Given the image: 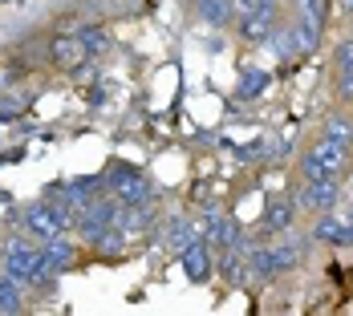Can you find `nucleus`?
I'll list each match as a JSON object with an SVG mask.
<instances>
[{"label": "nucleus", "instance_id": "f257e3e1", "mask_svg": "<svg viewBox=\"0 0 353 316\" xmlns=\"http://www.w3.org/2000/svg\"><path fill=\"white\" fill-rule=\"evenodd\" d=\"M4 276H12L17 284H45L49 280V268L41 260V247H33L21 235H12L4 244Z\"/></svg>", "mask_w": 353, "mask_h": 316}, {"label": "nucleus", "instance_id": "f03ea898", "mask_svg": "<svg viewBox=\"0 0 353 316\" xmlns=\"http://www.w3.org/2000/svg\"><path fill=\"white\" fill-rule=\"evenodd\" d=\"M106 182H110V191L118 195L122 207H126V203L134 207V203H146V199H150V182H146V175L134 171V167H114Z\"/></svg>", "mask_w": 353, "mask_h": 316}, {"label": "nucleus", "instance_id": "7ed1b4c3", "mask_svg": "<svg viewBox=\"0 0 353 316\" xmlns=\"http://www.w3.org/2000/svg\"><path fill=\"white\" fill-rule=\"evenodd\" d=\"M272 25H276V0H260L252 12H244V17H240V33H244V41H252V45L268 41Z\"/></svg>", "mask_w": 353, "mask_h": 316}, {"label": "nucleus", "instance_id": "20e7f679", "mask_svg": "<svg viewBox=\"0 0 353 316\" xmlns=\"http://www.w3.org/2000/svg\"><path fill=\"white\" fill-rule=\"evenodd\" d=\"M49 57H53L57 70H81V65L90 61V53H85V45H81V36L77 33L53 36V41H49Z\"/></svg>", "mask_w": 353, "mask_h": 316}, {"label": "nucleus", "instance_id": "39448f33", "mask_svg": "<svg viewBox=\"0 0 353 316\" xmlns=\"http://www.w3.org/2000/svg\"><path fill=\"white\" fill-rule=\"evenodd\" d=\"M25 227H29V235H37L41 244L53 240V235H65V223H61V215H57L53 203H37V207L25 211Z\"/></svg>", "mask_w": 353, "mask_h": 316}, {"label": "nucleus", "instance_id": "423d86ee", "mask_svg": "<svg viewBox=\"0 0 353 316\" xmlns=\"http://www.w3.org/2000/svg\"><path fill=\"white\" fill-rule=\"evenodd\" d=\"M337 195H341V191H337V178H309L296 203H301L305 211H317L321 215V211H333Z\"/></svg>", "mask_w": 353, "mask_h": 316}, {"label": "nucleus", "instance_id": "0eeeda50", "mask_svg": "<svg viewBox=\"0 0 353 316\" xmlns=\"http://www.w3.org/2000/svg\"><path fill=\"white\" fill-rule=\"evenodd\" d=\"M179 264H183V276L195 284H203L212 276V255H208V244L203 240H195V244H187L179 251Z\"/></svg>", "mask_w": 353, "mask_h": 316}, {"label": "nucleus", "instance_id": "6e6552de", "mask_svg": "<svg viewBox=\"0 0 353 316\" xmlns=\"http://www.w3.org/2000/svg\"><path fill=\"white\" fill-rule=\"evenodd\" d=\"M313 240H321V244H333V247H353V227L345 223V219H337V215L321 211L317 227H313Z\"/></svg>", "mask_w": 353, "mask_h": 316}, {"label": "nucleus", "instance_id": "1a4fd4ad", "mask_svg": "<svg viewBox=\"0 0 353 316\" xmlns=\"http://www.w3.org/2000/svg\"><path fill=\"white\" fill-rule=\"evenodd\" d=\"M309 154H313V158H317V162H321V167H325L333 178H341V175H345V167H350V150H345V146H337V142L317 138Z\"/></svg>", "mask_w": 353, "mask_h": 316}, {"label": "nucleus", "instance_id": "9d476101", "mask_svg": "<svg viewBox=\"0 0 353 316\" xmlns=\"http://www.w3.org/2000/svg\"><path fill=\"white\" fill-rule=\"evenodd\" d=\"M41 260H45L49 276H61V272L73 264V247L65 244V235H53V240H45V244H41Z\"/></svg>", "mask_w": 353, "mask_h": 316}, {"label": "nucleus", "instance_id": "9b49d317", "mask_svg": "<svg viewBox=\"0 0 353 316\" xmlns=\"http://www.w3.org/2000/svg\"><path fill=\"white\" fill-rule=\"evenodd\" d=\"M195 8H199V21L212 29H223L228 21H236V0H195Z\"/></svg>", "mask_w": 353, "mask_h": 316}, {"label": "nucleus", "instance_id": "f8f14e48", "mask_svg": "<svg viewBox=\"0 0 353 316\" xmlns=\"http://www.w3.org/2000/svg\"><path fill=\"white\" fill-rule=\"evenodd\" d=\"M208 240H212L215 247H240V223L228 219V215H219V211H212V231H208Z\"/></svg>", "mask_w": 353, "mask_h": 316}, {"label": "nucleus", "instance_id": "ddd939ff", "mask_svg": "<svg viewBox=\"0 0 353 316\" xmlns=\"http://www.w3.org/2000/svg\"><path fill=\"white\" fill-rule=\"evenodd\" d=\"M292 219H296V203H292V199H272V203L264 207V227H268V231H288Z\"/></svg>", "mask_w": 353, "mask_h": 316}, {"label": "nucleus", "instance_id": "4468645a", "mask_svg": "<svg viewBox=\"0 0 353 316\" xmlns=\"http://www.w3.org/2000/svg\"><path fill=\"white\" fill-rule=\"evenodd\" d=\"M195 240H199V231H195V223H191V219H183V215H179V219H171V223L163 227V244L175 247V251H183V247L195 244Z\"/></svg>", "mask_w": 353, "mask_h": 316}, {"label": "nucleus", "instance_id": "2eb2a0df", "mask_svg": "<svg viewBox=\"0 0 353 316\" xmlns=\"http://www.w3.org/2000/svg\"><path fill=\"white\" fill-rule=\"evenodd\" d=\"M268 85H272V73H268V70H256V65H248V70L240 73V85H236V94H240L244 102H252V98H260Z\"/></svg>", "mask_w": 353, "mask_h": 316}, {"label": "nucleus", "instance_id": "dca6fc26", "mask_svg": "<svg viewBox=\"0 0 353 316\" xmlns=\"http://www.w3.org/2000/svg\"><path fill=\"white\" fill-rule=\"evenodd\" d=\"M321 138L353 150V122L345 118V114H329V118H325V126H321Z\"/></svg>", "mask_w": 353, "mask_h": 316}, {"label": "nucleus", "instance_id": "f3484780", "mask_svg": "<svg viewBox=\"0 0 353 316\" xmlns=\"http://www.w3.org/2000/svg\"><path fill=\"white\" fill-rule=\"evenodd\" d=\"M219 272H223V280H228V284H244L248 280V260L240 255V247H223Z\"/></svg>", "mask_w": 353, "mask_h": 316}, {"label": "nucleus", "instance_id": "a211bd4d", "mask_svg": "<svg viewBox=\"0 0 353 316\" xmlns=\"http://www.w3.org/2000/svg\"><path fill=\"white\" fill-rule=\"evenodd\" d=\"M268 255H272V272H292V268L301 264V247H296V244L268 247Z\"/></svg>", "mask_w": 353, "mask_h": 316}, {"label": "nucleus", "instance_id": "6ab92c4d", "mask_svg": "<svg viewBox=\"0 0 353 316\" xmlns=\"http://www.w3.org/2000/svg\"><path fill=\"white\" fill-rule=\"evenodd\" d=\"M81 45H85V53H90V57H102V53H110V33L106 29H94V25H90V29H81Z\"/></svg>", "mask_w": 353, "mask_h": 316}, {"label": "nucleus", "instance_id": "aec40b11", "mask_svg": "<svg viewBox=\"0 0 353 316\" xmlns=\"http://www.w3.org/2000/svg\"><path fill=\"white\" fill-rule=\"evenodd\" d=\"M0 313H21V288L12 276H0Z\"/></svg>", "mask_w": 353, "mask_h": 316}, {"label": "nucleus", "instance_id": "412c9836", "mask_svg": "<svg viewBox=\"0 0 353 316\" xmlns=\"http://www.w3.org/2000/svg\"><path fill=\"white\" fill-rule=\"evenodd\" d=\"M296 17L305 21V25H313V29H325V0H296Z\"/></svg>", "mask_w": 353, "mask_h": 316}, {"label": "nucleus", "instance_id": "4be33fe9", "mask_svg": "<svg viewBox=\"0 0 353 316\" xmlns=\"http://www.w3.org/2000/svg\"><path fill=\"white\" fill-rule=\"evenodd\" d=\"M337 70L353 73V36H345V41L337 45Z\"/></svg>", "mask_w": 353, "mask_h": 316}, {"label": "nucleus", "instance_id": "5701e85b", "mask_svg": "<svg viewBox=\"0 0 353 316\" xmlns=\"http://www.w3.org/2000/svg\"><path fill=\"white\" fill-rule=\"evenodd\" d=\"M301 171H305V178H333L317 158H313V154H305V158H301Z\"/></svg>", "mask_w": 353, "mask_h": 316}, {"label": "nucleus", "instance_id": "b1692460", "mask_svg": "<svg viewBox=\"0 0 353 316\" xmlns=\"http://www.w3.org/2000/svg\"><path fill=\"white\" fill-rule=\"evenodd\" d=\"M341 8H345V12H353V0H341Z\"/></svg>", "mask_w": 353, "mask_h": 316}, {"label": "nucleus", "instance_id": "393cba45", "mask_svg": "<svg viewBox=\"0 0 353 316\" xmlns=\"http://www.w3.org/2000/svg\"><path fill=\"white\" fill-rule=\"evenodd\" d=\"M345 223H350V227H353V207H350V215H345Z\"/></svg>", "mask_w": 353, "mask_h": 316}, {"label": "nucleus", "instance_id": "a878e982", "mask_svg": "<svg viewBox=\"0 0 353 316\" xmlns=\"http://www.w3.org/2000/svg\"><path fill=\"white\" fill-rule=\"evenodd\" d=\"M350 191H353V182H350Z\"/></svg>", "mask_w": 353, "mask_h": 316}]
</instances>
